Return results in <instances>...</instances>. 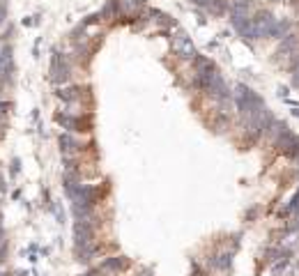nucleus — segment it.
Segmentation results:
<instances>
[{"mask_svg": "<svg viewBox=\"0 0 299 276\" xmlns=\"http://www.w3.org/2000/svg\"><path fill=\"white\" fill-rule=\"evenodd\" d=\"M235 102H237V109L246 115V118H253V115H260L265 111V104L258 97L256 92L246 85H237V92H235Z\"/></svg>", "mask_w": 299, "mask_h": 276, "instance_id": "nucleus-1", "label": "nucleus"}, {"mask_svg": "<svg viewBox=\"0 0 299 276\" xmlns=\"http://www.w3.org/2000/svg\"><path fill=\"white\" fill-rule=\"evenodd\" d=\"M274 26H276V19H274L272 14H258L256 19H251L249 39L272 37V35H274Z\"/></svg>", "mask_w": 299, "mask_h": 276, "instance_id": "nucleus-2", "label": "nucleus"}, {"mask_svg": "<svg viewBox=\"0 0 299 276\" xmlns=\"http://www.w3.org/2000/svg\"><path fill=\"white\" fill-rule=\"evenodd\" d=\"M94 244V228L90 221H76L74 223V246L76 251H83Z\"/></svg>", "mask_w": 299, "mask_h": 276, "instance_id": "nucleus-3", "label": "nucleus"}, {"mask_svg": "<svg viewBox=\"0 0 299 276\" xmlns=\"http://www.w3.org/2000/svg\"><path fill=\"white\" fill-rule=\"evenodd\" d=\"M69 62H67V58L62 53H58V51H53V58H51V81L55 83V85H62V83L69 81Z\"/></svg>", "mask_w": 299, "mask_h": 276, "instance_id": "nucleus-4", "label": "nucleus"}, {"mask_svg": "<svg viewBox=\"0 0 299 276\" xmlns=\"http://www.w3.org/2000/svg\"><path fill=\"white\" fill-rule=\"evenodd\" d=\"M55 120H58V122L65 127L67 131H87V129H90V122H87V118H81V115L60 113V115H55Z\"/></svg>", "mask_w": 299, "mask_h": 276, "instance_id": "nucleus-5", "label": "nucleus"}, {"mask_svg": "<svg viewBox=\"0 0 299 276\" xmlns=\"http://www.w3.org/2000/svg\"><path fill=\"white\" fill-rule=\"evenodd\" d=\"M276 143H278V147H281V150L288 154V157H294V154H299V136H294L292 131L283 129L281 134H278Z\"/></svg>", "mask_w": 299, "mask_h": 276, "instance_id": "nucleus-6", "label": "nucleus"}, {"mask_svg": "<svg viewBox=\"0 0 299 276\" xmlns=\"http://www.w3.org/2000/svg\"><path fill=\"white\" fill-rule=\"evenodd\" d=\"M173 46H175V51H177L182 58H186V60H193V58H196V49H193V44H191V39L186 37L182 30H177V33H175Z\"/></svg>", "mask_w": 299, "mask_h": 276, "instance_id": "nucleus-7", "label": "nucleus"}, {"mask_svg": "<svg viewBox=\"0 0 299 276\" xmlns=\"http://www.w3.org/2000/svg\"><path fill=\"white\" fill-rule=\"evenodd\" d=\"M58 143H60V150H62V157H71V154H76V152L81 150V141H78L76 136H71L69 131H67V134H60Z\"/></svg>", "mask_w": 299, "mask_h": 276, "instance_id": "nucleus-8", "label": "nucleus"}, {"mask_svg": "<svg viewBox=\"0 0 299 276\" xmlns=\"http://www.w3.org/2000/svg\"><path fill=\"white\" fill-rule=\"evenodd\" d=\"M198 7L207 10L210 14H223L226 12V0H193Z\"/></svg>", "mask_w": 299, "mask_h": 276, "instance_id": "nucleus-9", "label": "nucleus"}, {"mask_svg": "<svg viewBox=\"0 0 299 276\" xmlns=\"http://www.w3.org/2000/svg\"><path fill=\"white\" fill-rule=\"evenodd\" d=\"M125 267H127L125 258H109L102 262L99 271H102V274H113V271H120V269H125Z\"/></svg>", "mask_w": 299, "mask_h": 276, "instance_id": "nucleus-10", "label": "nucleus"}, {"mask_svg": "<svg viewBox=\"0 0 299 276\" xmlns=\"http://www.w3.org/2000/svg\"><path fill=\"white\" fill-rule=\"evenodd\" d=\"M55 97L58 99H62V102H76V99H81V87H60L58 92H55Z\"/></svg>", "mask_w": 299, "mask_h": 276, "instance_id": "nucleus-11", "label": "nucleus"}, {"mask_svg": "<svg viewBox=\"0 0 299 276\" xmlns=\"http://www.w3.org/2000/svg\"><path fill=\"white\" fill-rule=\"evenodd\" d=\"M120 14V3L118 0H111V3H106V7H104V12L99 14L102 19H113Z\"/></svg>", "mask_w": 299, "mask_h": 276, "instance_id": "nucleus-12", "label": "nucleus"}, {"mask_svg": "<svg viewBox=\"0 0 299 276\" xmlns=\"http://www.w3.org/2000/svg\"><path fill=\"white\" fill-rule=\"evenodd\" d=\"M143 0H120V10L122 12H138V10H143Z\"/></svg>", "mask_w": 299, "mask_h": 276, "instance_id": "nucleus-13", "label": "nucleus"}, {"mask_svg": "<svg viewBox=\"0 0 299 276\" xmlns=\"http://www.w3.org/2000/svg\"><path fill=\"white\" fill-rule=\"evenodd\" d=\"M230 258H233L230 253H221V255H217V260H214V265H217L219 269H226V267H230Z\"/></svg>", "mask_w": 299, "mask_h": 276, "instance_id": "nucleus-14", "label": "nucleus"}, {"mask_svg": "<svg viewBox=\"0 0 299 276\" xmlns=\"http://www.w3.org/2000/svg\"><path fill=\"white\" fill-rule=\"evenodd\" d=\"M5 17H7V5L3 3V0H0V23L5 21Z\"/></svg>", "mask_w": 299, "mask_h": 276, "instance_id": "nucleus-15", "label": "nucleus"}, {"mask_svg": "<svg viewBox=\"0 0 299 276\" xmlns=\"http://www.w3.org/2000/svg\"><path fill=\"white\" fill-rule=\"evenodd\" d=\"M19 173V159H14L12 161V175H17Z\"/></svg>", "mask_w": 299, "mask_h": 276, "instance_id": "nucleus-16", "label": "nucleus"}]
</instances>
